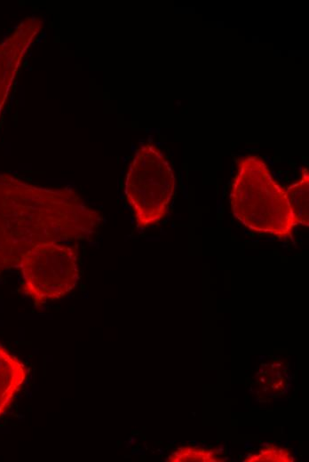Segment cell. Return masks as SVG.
Instances as JSON below:
<instances>
[{"label": "cell", "instance_id": "obj_4", "mask_svg": "<svg viewBox=\"0 0 309 462\" xmlns=\"http://www.w3.org/2000/svg\"><path fill=\"white\" fill-rule=\"evenodd\" d=\"M79 251L76 244L51 242L27 251L18 266L21 291L36 306L60 299L79 281Z\"/></svg>", "mask_w": 309, "mask_h": 462}, {"label": "cell", "instance_id": "obj_11", "mask_svg": "<svg viewBox=\"0 0 309 462\" xmlns=\"http://www.w3.org/2000/svg\"><path fill=\"white\" fill-rule=\"evenodd\" d=\"M260 381H261V382H265V378L264 377H262V378H260Z\"/></svg>", "mask_w": 309, "mask_h": 462}, {"label": "cell", "instance_id": "obj_9", "mask_svg": "<svg viewBox=\"0 0 309 462\" xmlns=\"http://www.w3.org/2000/svg\"><path fill=\"white\" fill-rule=\"evenodd\" d=\"M216 451H217V453H223L224 452V446L220 445V447Z\"/></svg>", "mask_w": 309, "mask_h": 462}, {"label": "cell", "instance_id": "obj_7", "mask_svg": "<svg viewBox=\"0 0 309 462\" xmlns=\"http://www.w3.org/2000/svg\"><path fill=\"white\" fill-rule=\"evenodd\" d=\"M296 225H309V175L304 169L298 180L285 189Z\"/></svg>", "mask_w": 309, "mask_h": 462}, {"label": "cell", "instance_id": "obj_13", "mask_svg": "<svg viewBox=\"0 0 309 462\" xmlns=\"http://www.w3.org/2000/svg\"><path fill=\"white\" fill-rule=\"evenodd\" d=\"M229 458L228 457H226L222 461H226V460H228Z\"/></svg>", "mask_w": 309, "mask_h": 462}, {"label": "cell", "instance_id": "obj_12", "mask_svg": "<svg viewBox=\"0 0 309 462\" xmlns=\"http://www.w3.org/2000/svg\"><path fill=\"white\" fill-rule=\"evenodd\" d=\"M251 456H252V454H250V453L245 455L246 458H250Z\"/></svg>", "mask_w": 309, "mask_h": 462}, {"label": "cell", "instance_id": "obj_2", "mask_svg": "<svg viewBox=\"0 0 309 462\" xmlns=\"http://www.w3.org/2000/svg\"><path fill=\"white\" fill-rule=\"evenodd\" d=\"M234 216L253 232L281 239L292 235L297 226L285 189L258 156L240 160L231 191Z\"/></svg>", "mask_w": 309, "mask_h": 462}, {"label": "cell", "instance_id": "obj_8", "mask_svg": "<svg viewBox=\"0 0 309 462\" xmlns=\"http://www.w3.org/2000/svg\"><path fill=\"white\" fill-rule=\"evenodd\" d=\"M253 446H254V445H253L251 442H247L245 443V445H244L245 449L252 448Z\"/></svg>", "mask_w": 309, "mask_h": 462}, {"label": "cell", "instance_id": "obj_1", "mask_svg": "<svg viewBox=\"0 0 309 462\" xmlns=\"http://www.w3.org/2000/svg\"><path fill=\"white\" fill-rule=\"evenodd\" d=\"M101 222V213L73 188L41 187L0 172V275L17 268L38 244L90 239Z\"/></svg>", "mask_w": 309, "mask_h": 462}, {"label": "cell", "instance_id": "obj_6", "mask_svg": "<svg viewBox=\"0 0 309 462\" xmlns=\"http://www.w3.org/2000/svg\"><path fill=\"white\" fill-rule=\"evenodd\" d=\"M27 377L26 365L0 344V418L11 406Z\"/></svg>", "mask_w": 309, "mask_h": 462}, {"label": "cell", "instance_id": "obj_5", "mask_svg": "<svg viewBox=\"0 0 309 462\" xmlns=\"http://www.w3.org/2000/svg\"><path fill=\"white\" fill-rule=\"evenodd\" d=\"M43 28L40 17L28 16L0 42V116L23 60Z\"/></svg>", "mask_w": 309, "mask_h": 462}, {"label": "cell", "instance_id": "obj_10", "mask_svg": "<svg viewBox=\"0 0 309 462\" xmlns=\"http://www.w3.org/2000/svg\"><path fill=\"white\" fill-rule=\"evenodd\" d=\"M265 460H274V459H273V457L272 455H267L265 457Z\"/></svg>", "mask_w": 309, "mask_h": 462}, {"label": "cell", "instance_id": "obj_3", "mask_svg": "<svg viewBox=\"0 0 309 462\" xmlns=\"http://www.w3.org/2000/svg\"><path fill=\"white\" fill-rule=\"evenodd\" d=\"M175 187L174 171L163 152L153 143L139 146L124 180V195L139 227H149L163 219Z\"/></svg>", "mask_w": 309, "mask_h": 462}]
</instances>
